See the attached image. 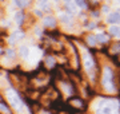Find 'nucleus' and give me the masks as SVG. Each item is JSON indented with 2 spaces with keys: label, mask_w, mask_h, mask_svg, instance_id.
I'll return each mask as SVG.
<instances>
[{
  "label": "nucleus",
  "mask_w": 120,
  "mask_h": 114,
  "mask_svg": "<svg viewBox=\"0 0 120 114\" xmlns=\"http://www.w3.org/2000/svg\"><path fill=\"white\" fill-rule=\"evenodd\" d=\"M103 86L104 89L109 93H113L116 90L115 86V81H113V71L109 67H104V73H103Z\"/></svg>",
  "instance_id": "1"
},
{
  "label": "nucleus",
  "mask_w": 120,
  "mask_h": 114,
  "mask_svg": "<svg viewBox=\"0 0 120 114\" xmlns=\"http://www.w3.org/2000/svg\"><path fill=\"white\" fill-rule=\"evenodd\" d=\"M83 63H84V67L88 71V74L92 75V70L95 69V61L88 50H83Z\"/></svg>",
  "instance_id": "2"
},
{
  "label": "nucleus",
  "mask_w": 120,
  "mask_h": 114,
  "mask_svg": "<svg viewBox=\"0 0 120 114\" xmlns=\"http://www.w3.org/2000/svg\"><path fill=\"white\" fill-rule=\"evenodd\" d=\"M107 22L111 23V24H119L120 23V11H115V12L109 13Z\"/></svg>",
  "instance_id": "3"
},
{
  "label": "nucleus",
  "mask_w": 120,
  "mask_h": 114,
  "mask_svg": "<svg viewBox=\"0 0 120 114\" xmlns=\"http://www.w3.org/2000/svg\"><path fill=\"white\" fill-rule=\"evenodd\" d=\"M24 36V32L23 31H15V32H12L11 34V36H9V43H16L17 40H22V38Z\"/></svg>",
  "instance_id": "4"
},
{
  "label": "nucleus",
  "mask_w": 120,
  "mask_h": 114,
  "mask_svg": "<svg viewBox=\"0 0 120 114\" xmlns=\"http://www.w3.org/2000/svg\"><path fill=\"white\" fill-rule=\"evenodd\" d=\"M43 26L44 27H51V28H53V27L56 26V20L53 16H45V18H43Z\"/></svg>",
  "instance_id": "5"
},
{
  "label": "nucleus",
  "mask_w": 120,
  "mask_h": 114,
  "mask_svg": "<svg viewBox=\"0 0 120 114\" xmlns=\"http://www.w3.org/2000/svg\"><path fill=\"white\" fill-rule=\"evenodd\" d=\"M24 18H26V15H24V12H23V11H19V12H16V15H15V20H16V24L22 26V23L24 22Z\"/></svg>",
  "instance_id": "6"
},
{
  "label": "nucleus",
  "mask_w": 120,
  "mask_h": 114,
  "mask_svg": "<svg viewBox=\"0 0 120 114\" xmlns=\"http://www.w3.org/2000/svg\"><path fill=\"white\" fill-rule=\"evenodd\" d=\"M109 34L112 36H116V38H120V27L117 26H113L109 28Z\"/></svg>",
  "instance_id": "7"
},
{
  "label": "nucleus",
  "mask_w": 120,
  "mask_h": 114,
  "mask_svg": "<svg viewBox=\"0 0 120 114\" xmlns=\"http://www.w3.org/2000/svg\"><path fill=\"white\" fill-rule=\"evenodd\" d=\"M87 43L90 44V46H96V43H98L96 35H88L87 36Z\"/></svg>",
  "instance_id": "8"
},
{
  "label": "nucleus",
  "mask_w": 120,
  "mask_h": 114,
  "mask_svg": "<svg viewBox=\"0 0 120 114\" xmlns=\"http://www.w3.org/2000/svg\"><path fill=\"white\" fill-rule=\"evenodd\" d=\"M20 55L23 58H28V55H30V48L27 47V46H22L20 47Z\"/></svg>",
  "instance_id": "9"
},
{
  "label": "nucleus",
  "mask_w": 120,
  "mask_h": 114,
  "mask_svg": "<svg viewBox=\"0 0 120 114\" xmlns=\"http://www.w3.org/2000/svg\"><path fill=\"white\" fill-rule=\"evenodd\" d=\"M0 113L3 114H11V109L5 103H0Z\"/></svg>",
  "instance_id": "10"
},
{
  "label": "nucleus",
  "mask_w": 120,
  "mask_h": 114,
  "mask_svg": "<svg viewBox=\"0 0 120 114\" xmlns=\"http://www.w3.org/2000/svg\"><path fill=\"white\" fill-rule=\"evenodd\" d=\"M96 39H98V42H100V43H107L108 36L104 35V34H98V35H96Z\"/></svg>",
  "instance_id": "11"
},
{
  "label": "nucleus",
  "mask_w": 120,
  "mask_h": 114,
  "mask_svg": "<svg viewBox=\"0 0 120 114\" xmlns=\"http://www.w3.org/2000/svg\"><path fill=\"white\" fill-rule=\"evenodd\" d=\"M15 3L19 8H26L28 5V0H15Z\"/></svg>",
  "instance_id": "12"
},
{
  "label": "nucleus",
  "mask_w": 120,
  "mask_h": 114,
  "mask_svg": "<svg viewBox=\"0 0 120 114\" xmlns=\"http://www.w3.org/2000/svg\"><path fill=\"white\" fill-rule=\"evenodd\" d=\"M75 4L80 8H87V1L86 0H75Z\"/></svg>",
  "instance_id": "13"
},
{
  "label": "nucleus",
  "mask_w": 120,
  "mask_h": 114,
  "mask_svg": "<svg viewBox=\"0 0 120 114\" xmlns=\"http://www.w3.org/2000/svg\"><path fill=\"white\" fill-rule=\"evenodd\" d=\"M112 53L113 54H119L120 53V42L113 44V47H112Z\"/></svg>",
  "instance_id": "14"
},
{
  "label": "nucleus",
  "mask_w": 120,
  "mask_h": 114,
  "mask_svg": "<svg viewBox=\"0 0 120 114\" xmlns=\"http://www.w3.org/2000/svg\"><path fill=\"white\" fill-rule=\"evenodd\" d=\"M60 18H61L63 23H71V16H68V15H61Z\"/></svg>",
  "instance_id": "15"
},
{
  "label": "nucleus",
  "mask_w": 120,
  "mask_h": 114,
  "mask_svg": "<svg viewBox=\"0 0 120 114\" xmlns=\"http://www.w3.org/2000/svg\"><path fill=\"white\" fill-rule=\"evenodd\" d=\"M39 4L41 5V7H44V8H41V9H47V7H48L47 0H39Z\"/></svg>",
  "instance_id": "16"
},
{
  "label": "nucleus",
  "mask_w": 120,
  "mask_h": 114,
  "mask_svg": "<svg viewBox=\"0 0 120 114\" xmlns=\"http://www.w3.org/2000/svg\"><path fill=\"white\" fill-rule=\"evenodd\" d=\"M47 65L48 66H53V65H55V61H53L52 58H47Z\"/></svg>",
  "instance_id": "17"
},
{
  "label": "nucleus",
  "mask_w": 120,
  "mask_h": 114,
  "mask_svg": "<svg viewBox=\"0 0 120 114\" xmlns=\"http://www.w3.org/2000/svg\"><path fill=\"white\" fill-rule=\"evenodd\" d=\"M7 55H8L9 58H13L15 57V51H13V50H8V51H7Z\"/></svg>",
  "instance_id": "18"
},
{
  "label": "nucleus",
  "mask_w": 120,
  "mask_h": 114,
  "mask_svg": "<svg viewBox=\"0 0 120 114\" xmlns=\"http://www.w3.org/2000/svg\"><path fill=\"white\" fill-rule=\"evenodd\" d=\"M101 11H103V12H108V11H109V7H108V5H104Z\"/></svg>",
  "instance_id": "19"
},
{
  "label": "nucleus",
  "mask_w": 120,
  "mask_h": 114,
  "mask_svg": "<svg viewBox=\"0 0 120 114\" xmlns=\"http://www.w3.org/2000/svg\"><path fill=\"white\" fill-rule=\"evenodd\" d=\"M99 15H100V12H99V11H94V12H92V16H95V18H98Z\"/></svg>",
  "instance_id": "20"
},
{
  "label": "nucleus",
  "mask_w": 120,
  "mask_h": 114,
  "mask_svg": "<svg viewBox=\"0 0 120 114\" xmlns=\"http://www.w3.org/2000/svg\"><path fill=\"white\" fill-rule=\"evenodd\" d=\"M64 1H67V3H69V1H71V0H64Z\"/></svg>",
  "instance_id": "21"
},
{
  "label": "nucleus",
  "mask_w": 120,
  "mask_h": 114,
  "mask_svg": "<svg viewBox=\"0 0 120 114\" xmlns=\"http://www.w3.org/2000/svg\"><path fill=\"white\" fill-rule=\"evenodd\" d=\"M0 53H1V47H0Z\"/></svg>",
  "instance_id": "22"
},
{
  "label": "nucleus",
  "mask_w": 120,
  "mask_h": 114,
  "mask_svg": "<svg viewBox=\"0 0 120 114\" xmlns=\"http://www.w3.org/2000/svg\"><path fill=\"white\" fill-rule=\"evenodd\" d=\"M55 1H57V0H55Z\"/></svg>",
  "instance_id": "23"
}]
</instances>
